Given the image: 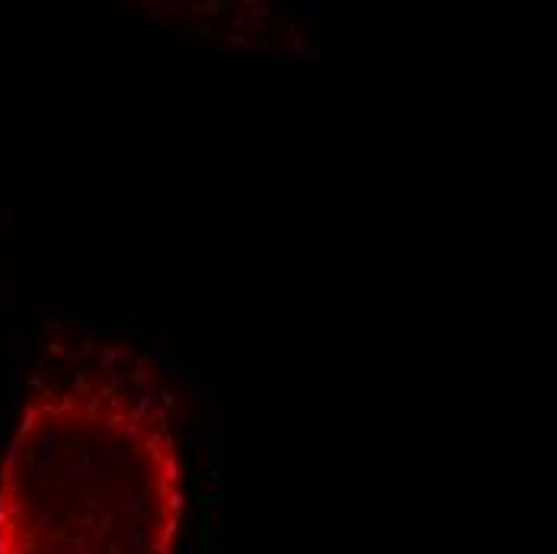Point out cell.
Segmentation results:
<instances>
[{
	"label": "cell",
	"mask_w": 557,
	"mask_h": 554,
	"mask_svg": "<svg viewBox=\"0 0 557 554\" xmlns=\"http://www.w3.org/2000/svg\"><path fill=\"white\" fill-rule=\"evenodd\" d=\"M161 436L145 376L81 369L36 391L0 468V554H115Z\"/></svg>",
	"instance_id": "cell-1"
}]
</instances>
